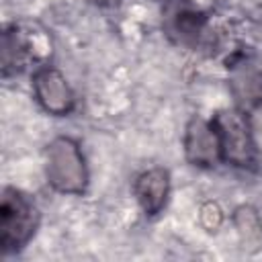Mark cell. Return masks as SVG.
Instances as JSON below:
<instances>
[{
    "instance_id": "obj_2",
    "label": "cell",
    "mask_w": 262,
    "mask_h": 262,
    "mask_svg": "<svg viewBox=\"0 0 262 262\" xmlns=\"http://www.w3.org/2000/svg\"><path fill=\"white\" fill-rule=\"evenodd\" d=\"M39 211L18 188H4L0 201V248L4 254L23 250L35 235Z\"/></svg>"
},
{
    "instance_id": "obj_4",
    "label": "cell",
    "mask_w": 262,
    "mask_h": 262,
    "mask_svg": "<svg viewBox=\"0 0 262 262\" xmlns=\"http://www.w3.org/2000/svg\"><path fill=\"white\" fill-rule=\"evenodd\" d=\"M33 92L41 108L53 117H63L74 108V92L66 76L53 66H41L35 70Z\"/></svg>"
},
{
    "instance_id": "obj_6",
    "label": "cell",
    "mask_w": 262,
    "mask_h": 262,
    "mask_svg": "<svg viewBox=\"0 0 262 262\" xmlns=\"http://www.w3.org/2000/svg\"><path fill=\"white\" fill-rule=\"evenodd\" d=\"M162 23L166 35L178 45H196L205 33V16L186 0H168Z\"/></svg>"
},
{
    "instance_id": "obj_7",
    "label": "cell",
    "mask_w": 262,
    "mask_h": 262,
    "mask_svg": "<svg viewBox=\"0 0 262 262\" xmlns=\"http://www.w3.org/2000/svg\"><path fill=\"white\" fill-rule=\"evenodd\" d=\"M133 192H135V199L145 215H149V217L158 215L164 209V205L168 201V192H170L168 170L149 168V170L141 172L133 182Z\"/></svg>"
},
{
    "instance_id": "obj_10",
    "label": "cell",
    "mask_w": 262,
    "mask_h": 262,
    "mask_svg": "<svg viewBox=\"0 0 262 262\" xmlns=\"http://www.w3.org/2000/svg\"><path fill=\"white\" fill-rule=\"evenodd\" d=\"M90 2H94V4H98V6H115V4H119L121 0H90Z\"/></svg>"
},
{
    "instance_id": "obj_5",
    "label": "cell",
    "mask_w": 262,
    "mask_h": 262,
    "mask_svg": "<svg viewBox=\"0 0 262 262\" xmlns=\"http://www.w3.org/2000/svg\"><path fill=\"white\" fill-rule=\"evenodd\" d=\"M184 156L192 166L199 168H213L223 160L221 156V141L213 123L192 117L184 131Z\"/></svg>"
},
{
    "instance_id": "obj_3",
    "label": "cell",
    "mask_w": 262,
    "mask_h": 262,
    "mask_svg": "<svg viewBox=\"0 0 262 262\" xmlns=\"http://www.w3.org/2000/svg\"><path fill=\"white\" fill-rule=\"evenodd\" d=\"M213 125L221 141V156L237 168H252L258 158L250 121L239 108H223L215 115Z\"/></svg>"
},
{
    "instance_id": "obj_1",
    "label": "cell",
    "mask_w": 262,
    "mask_h": 262,
    "mask_svg": "<svg viewBox=\"0 0 262 262\" xmlns=\"http://www.w3.org/2000/svg\"><path fill=\"white\" fill-rule=\"evenodd\" d=\"M45 176L61 194H82L88 186V168L80 145L72 137H55L45 149Z\"/></svg>"
},
{
    "instance_id": "obj_8",
    "label": "cell",
    "mask_w": 262,
    "mask_h": 262,
    "mask_svg": "<svg viewBox=\"0 0 262 262\" xmlns=\"http://www.w3.org/2000/svg\"><path fill=\"white\" fill-rule=\"evenodd\" d=\"M35 57V49L31 47L29 37L16 25L8 27L2 35V72L8 76L27 66V61Z\"/></svg>"
},
{
    "instance_id": "obj_9",
    "label": "cell",
    "mask_w": 262,
    "mask_h": 262,
    "mask_svg": "<svg viewBox=\"0 0 262 262\" xmlns=\"http://www.w3.org/2000/svg\"><path fill=\"white\" fill-rule=\"evenodd\" d=\"M231 90L242 104L258 106L262 102V70L254 63H242L233 70Z\"/></svg>"
}]
</instances>
